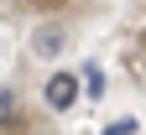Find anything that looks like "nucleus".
<instances>
[{"label": "nucleus", "mask_w": 146, "mask_h": 135, "mask_svg": "<svg viewBox=\"0 0 146 135\" xmlns=\"http://www.w3.org/2000/svg\"><path fill=\"white\" fill-rule=\"evenodd\" d=\"M42 99H47V109H73L78 104V78H73V73H52L47 78V88H42Z\"/></svg>", "instance_id": "nucleus-1"}, {"label": "nucleus", "mask_w": 146, "mask_h": 135, "mask_svg": "<svg viewBox=\"0 0 146 135\" xmlns=\"http://www.w3.org/2000/svg\"><path fill=\"white\" fill-rule=\"evenodd\" d=\"M31 52H36V57H58V52H63V26L36 31V36H31Z\"/></svg>", "instance_id": "nucleus-2"}, {"label": "nucleus", "mask_w": 146, "mask_h": 135, "mask_svg": "<svg viewBox=\"0 0 146 135\" xmlns=\"http://www.w3.org/2000/svg\"><path fill=\"white\" fill-rule=\"evenodd\" d=\"M84 94H89V99H99V94H104V73H99L94 63L84 68Z\"/></svg>", "instance_id": "nucleus-3"}, {"label": "nucleus", "mask_w": 146, "mask_h": 135, "mask_svg": "<svg viewBox=\"0 0 146 135\" xmlns=\"http://www.w3.org/2000/svg\"><path fill=\"white\" fill-rule=\"evenodd\" d=\"M0 125H16V94L0 88Z\"/></svg>", "instance_id": "nucleus-4"}, {"label": "nucleus", "mask_w": 146, "mask_h": 135, "mask_svg": "<svg viewBox=\"0 0 146 135\" xmlns=\"http://www.w3.org/2000/svg\"><path fill=\"white\" fill-rule=\"evenodd\" d=\"M136 130H141L136 120H110V135H136Z\"/></svg>", "instance_id": "nucleus-5"}, {"label": "nucleus", "mask_w": 146, "mask_h": 135, "mask_svg": "<svg viewBox=\"0 0 146 135\" xmlns=\"http://www.w3.org/2000/svg\"><path fill=\"white\" fill-rule=\"evenodd\" d=\"M36 5H52V0H36Z\"/></svg>", "instance_id": "nucleus-6"}]
</instances>
